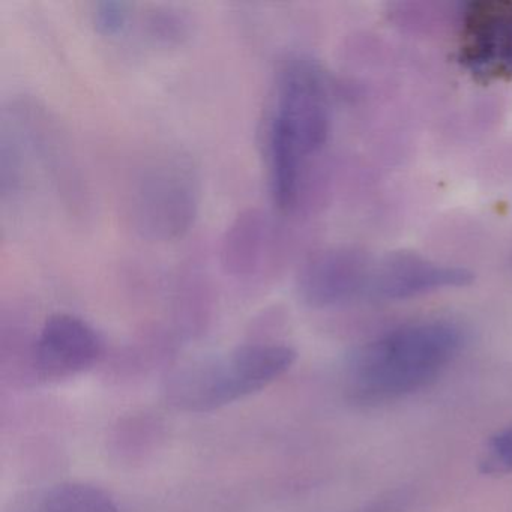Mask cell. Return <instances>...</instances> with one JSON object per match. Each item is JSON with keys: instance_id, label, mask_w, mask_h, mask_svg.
<instances>
[{"instance_id": "cell-1", "label": "cell", "mask_w": 512, "mask_h": 512, "mask_svg": "<svg viewBox=\"0 0 512 512\" xmlns=\"http://www.w3.org/2000/svg\"><path fill=\"white\" fill-rule=\"evenodd\" d=\"M464 343L460 326L425 320L392 329L359 347L346 371V389L355 403H391L436 382Z\"/></svg>"}, {"instance_id": "cell-2", "label": "cell", "mask_w": 512, "mask_h": 512, "mask_svg": "<svg viewBox=\"0 0 512 512\" xmlns=\"http://www.w3.org/2000/svg\"><path fill=\"white\" fill-rule=\"evenodd\" d=\"M295 361V350L286 344H245L224 358L179 368L169 379V400L187 412H211L262 391Z\"/></svg>"}, {"instance_id": "cell-3", "label": "cell", "mask_w": 512, "mask_h": 512, "mask_svg": "<svg viewBox=\"0 0 512 512\" xmlns=\"http://www.w3.org/2000/svg\"><path fill=\"white\" fill-rule=\"evenodd\" d=\"M199 200V178L190 158L164 152L149 157L133 173L127 190V214L142 238L175 241L196 221Z\"/></svg>"}, {"instance_id": "cell-4", "label": "cell", "mask_w": 512, "mask_h": 512, "mask_svg": "<svg viewBox=\"0 0 512 512\" xmlns=\"http://www.w3.org/2000/svg\"><path fill=\"white\" fill-rule=\"evenodd\" d=\"M331 131L329 85L322 68L304 56L281 65L277 100L269 119L266 148L293 154L301 160L319 152Z\"/></svg>"}, {"instance_id": "cell-5", "label": "cell", "mask_w": 512, "mask_h": 512, "mask_svg": "<svg viewBox=\"0 0 512 512\" xmlns=\"http://www.w3.org/2000/svg\"><path fill=\"white\" fill-rule=\"evenodd\" d=\"M14 136L28 143L34 157L40 161L52 179L59 197L71 211L82 212L88 206V188L70 139L58 119L47 107L31 98H20L11 104Z\"/></svg>"}, {"instance_id": "cell-6", "label": "cell", "mask_w": 512, "mask_h": 512, "mask_svg": "<svg viewBox=\"0 0 512 512\" xmlns=\"http://www.w3.org/2000/svg\"><path fill=\"white\" fill-rule=\"evenodd\" d=\"M461 62L479 79H512V2H472L463 13Z\"/></svg>"}, {"instance_id": "cell-7", "label": "cell", "mask_w": 512, "mask_h": 512, "mask_svg": "<svg viewBox=\"0 0 512 512\" xmlns=\"http://www.w3.org/2000/svg\"><path fill=\"white\" fill-rule=\"evenodd\" d=\"M103 349L100 335L85 320L53 314L35 340L32 359L41 379H67L91 368Z\"/></svg>"}, {"instance_id": "cell-8", "label": "cell", "mask_w": 512, "mask_h": 512, "mask_svg": "<svg viewBox=\"0 0 512 512\" xmlns=\"http://www.w3.org/2000/svg\"><path fill=\"white\" fill-rule=\"evenodd\" d=\"M472 272L442 265L413 253H391L371 263L367 295L385 301H403L437 290L469 286Z\"/></svg>"}, {"instance_id": "cell-9", "label": "cell", "mask_w": 512, "mask_h": 512, "mask_svg": "<svg viewBox=\"0 0 512 512\" xmlns=\"http://www.w3.org/2000/svg\"><path fill=\"white\" fill-rule=\"evenodd\" d=\"M370 268V260L350 248L320 251L299 269L296 289L310 307H334L367 295Z\"/></svg>"}, {"instance_id": "cell-10", "label": "cell", "mask_w": 512, "mask_h": 512, "mask_svg": "<svg viewBox=\"0 0 512 512\" xmlns=\"http://www.w3.org/2000/svg\"><path fill=\"white\" fill-rule=\"evenodd\" d=\"M280 236L260 209H245L232 221L221 241V266L226 274L250 278L277 259Z\"/></svg>"}, {"instance_id": "cell-11", "label": "cell", "mask_w": 512, "mask_h": 512, "mask_svg": "<svg viewBox=\"0 0 512 512\" xmlns=\"http://www.w3.org/2000/svg\"><path fill=\"white\" fill-rule=\"evenodd\" d=\"M11 512H118V506L101 488L68 482L26 496Z\"/></svg>"}, {"instance_id": "cell-12", "label": "cell", "mask_w": 512, "mask_h": 512, "mask_svg": "<svg viewBox=\"0 0 512 512\" xmlns=\"http://www.w3.org/2000/svg\"><path fill=\"white\" fill-rule=\"evenodd\" d=\"M146 34L149 38L164 44V46H178L184 43L190 34V22L187 16L175 8L161 7L146 16Z\"/></svg>"}, {"instance_id": "cell-13", "label": "cell", "mask_w": 512, "mask_h": 512, "mask_svg": "<svg viewBox=\"0 0 512 512\" xmlns=\"http://www.w3.org/2000/svg\"><path fill=\"white\" fill-rule=\"evenodd\" d=\"M479 470L491 476L512 473V425L490 437L479 461Z\"/></svg>"}, {"instance_id": "cell-14", "label": "cell", "mask_w": 512, "mask_h": 512, "mask_svg": "<svg viewBox=\"0 0 512 512\" xmlns=\"http://www.w3.org/2000/svg\"><path fill=\"white\" fill-rule=\"evenodd\" d=\"M131 5L119 0H103L94 5L92 23L98 34L115 37L121 34L130 20Z\"/></svg>"}, {"instance_id": "cell-15", "label": "cell", "mask_w": 512, "mask_h": 512, "mask_svg": "<svg viewBox=\"0 0 512 512\" xmlns=\"http://www.w3.org/2000/svg\"><path fill=\"white\" fill-rule=\"evenodd\" d=\"M403 496H391L385 497V499L379 500V502L373 503V505L367 506L359 512H401L403 508Z\"/></svg>"}]
</instances>
